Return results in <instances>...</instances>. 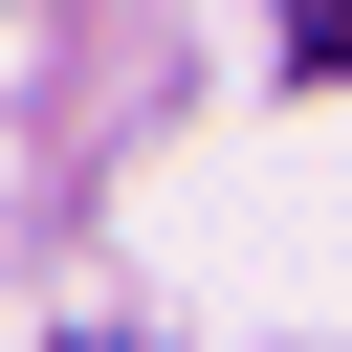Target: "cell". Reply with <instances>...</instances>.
Masks as SVG:
<instances>
[{
	"label": "cell",
	"mask_w": 352,
	"mask_h": 352,
	"mask_svg": "<svg viewBox=\"0 0 352 352\" xmlns=\"http://www.w3.org/2000/svg\"><path fill=\"white\" fill-rule=\"evenodd\" d=\"M308 66H352V0H308Z\"/></svg>",
	"instance_id": "1"
}]
</instances>
